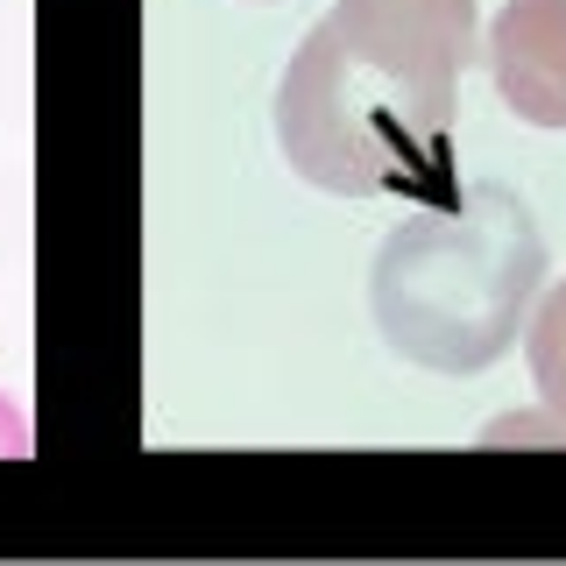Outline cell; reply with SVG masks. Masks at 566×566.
I'll return each mask as SVG.
<instances>
[{
	"label": "cell",
	"mask_w": 566,
	"mask_h": 566,
	"mask_svg": "<svg viewBox=\"0 0 566 566\" xmlns=\"http://www.w3.org/2000/svg\"><path fill=\"white\" fill-rule=\"evenodd\" d=\"M474 0H333L276 85L283 164L333 199L447 177Z\"/></svg>",
	"instance_id": "1"
},
{
	"label": "cell",
	"mask_w": 566,
	"mask_h": 566,
	"mask_svg": "<svg viewBox=\"0 0 566 566\" xmlns=\"http://www.w3.org/2000/svg\"><path fill=\"white\" fill-rule=\"evenodd\" d=\"M545 291V234L503 185L447 191L411 212L368 270V312L403 361L432 376H482L524 340Z\"/></svg>",
	"instance_id": "2"
},
{
	"label": "cell",
	"mask_w": 566,
	"mask_h": 566,
	"mask_svg": "<svg viewBox=\"0 0 566 566\" xmlns=\"http://www.w3.org/2000/svg\"><path fill=\"white\" fill-rule=\"evenodd\" d=\"M489 78L524 128H566V0H503Z\"/></svg>",
	"instance_id": "3"
},
{
	"label": "cell",
	"mask_w": 566,
	"mask_h": 566,
	"mask_svg": "<svg viewBox=\"0 0 566 566\" xmlns=\"http://www.w3.org/2000/svg\"><path fill=\"white\" fill-rule=\"evenodd\" d=\"M524 361H531V382H538V403L566 424V283L538 291V312L524 326Z\"/></svg>",
	"instance_id": "4"
},
{
	"label": "cell",
	"mask_w": 566,
	"mask_h": 566,
	"mask_svg": "<svg viewBox=\"0 0 566 566\" xmlns=\"http://www.w3.org/2000/svg\"><path fill=\"white\" fill-rule=\"evenodd\" d=\"M29 453H35V432H29L22 403L0 389V460H29Z\"/></svg>",
	"instance_id": "5"
}]
</instances>
